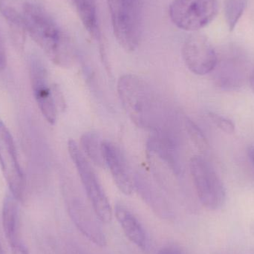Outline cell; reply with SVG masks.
Masks as SVG:
<instances>
[{
	"mask_svg": "<svg viewBox=\"0 0 254 254\" xmlns=\"http://www.w3.org/2000/svg\"><path fill=\"white\" fill-rule=\"evenodd\" d=\"M29 76L36 102L46 120L51 125L56 122L58 110L55 89L50 87L46 65L37 55L30 59Z\"/></svg>",
	"mask_w": 254,
	"mask_h": 254,
	"instance_id": "cell-10",
	"label": "cell"
},
{
	"mask_svg": "<svg viewBox=\"0 0 254 254\" xmlns=\"http://www.w3.org/2000/svg\"><path fill=\"white\" fill-rule=\"evenodd\" d=\"M182 55L188 69L197 75L211 73L217 63L218 55L214 48L202 34H192L186 39Z\"/></svg>",
	"mask_w": 254,
	"mask_h": 254,
	"instance_id": "cell-11",
	"label": "cell"
},
{
	"mask_svg": "<svg viewBox=\"0 0 254 254\" xmlns=\"http://www.w3.org/2000/svg\"><path fill=\"white\" fill-rule=\"evenodd\" d=\"M67 210L71 222L77 230L91 243L98 247L107 246V237L101 225V221L92 207L85 202L78 194L67 193L65 197Z\"/></svg>",
	"mask_w": 254,
	"mask_h": 254,
	"instance_id": "cell-8",
	"label": "cell"
},
{
	"mask_svg": "<svg viewBox=\"0 0 254 254\" xmlns=\"http://www.w3.org/2000/svg\"><path fill=\"white\" fill-rule=\"evenodd\" d=\"M113 32L120 46L134 52L140 41L139 0H107Z\"/></svg>",
	"mask_w": 254,
	"mask_h": 254,
	"instance_id": "cell-5",
	"label": "cell"
},
{
	"mask_svg": "<svg viewBox=\"0 0 254 254\" xmlns=\"http://www.w3.org/2000/svg\"><path fill=\"white\" fill-rule=\"evenodd\" d=\"M0 254H4V250H3L2 246H1V242H0Z\"/></svg>",
	"mask_w": 254,
	"mask_h": 254,
	"instance_id": "cell-25",
	"label": "cell"
},
{
	"mask_svg": "<svg viewBox=\"0 0 254 254\" xmlns=\"http://www.w3.org/2000/svg\"><path fill=\"white\" fill-rule=\"evenodd\" d=\"M18 202L12 194L6 195L1 210V225L12 254H30L21 234Z\"/></svg>",
	"mask_w": 254,
	"mask_h": 254,
	"instance_id": "cell-14",
	"label": "cell"
},
{
	"mask_svg": "<svg viewBox=\"0 0 254 254\" xmlns=\"http://www.w3.org/2000/svg\"><path fill=\"white\" fill-rule=\"evenodd\" d=\"M0 165L12 195L18 201L25 198L26 181L18 161L13 137L0 121Z\"/></svg>",
	"mask_w": 254,
	"mask_h": 254,
	"instance_id": "cell-7",
	"label": "cell"
},
{
	"mask_svg": "<svg viewBox=\"0 0 254 254\" xmlns=\"http://www.w3.org/2000/svg\"><path fill=\"white\" fill-rule=\"evenodd\" d=\"M6 65H7V56H6L5 49L0 36V71L5 68Z\"/></svg>",
	"mask_w": 254,
	"mask_h": 254,
	"instance_id": "cell-22",
	"label": "cell"
},
{
	"mask_svg": "<svg viewBox=\"0 0 254 254\" xmlns=\"http://www.w3.org/2000/svg\"><path fill=\"white\" fill-rule=\"evenodd\" d=\"M157 254H186L183 249L176 245H168L164 246L158 251Z\"/></svg>",
	"mask_w": 254,
	"mask_h": 254,
	"instance_id": "cell-21",
	"label": "cell"
},
{
	"mask_svg": "<svg viewBox=\"0 0 254 254\" xmlns=\"http://www.w3.org/2000/svg\"><path fill=\"white\" fill-rule=\"evenodd\" d=\"M247 6V0H225V16L230 30L235 28Z\"/></svg>",
	"mask_w": 254,
	"mask_h": 254,
	"instance_id": "cell-18",
	"label": "cell"
},
{
	"mask_svg": "<svg viewBox=\"0 0 254 254\" xmlns=\"http://www.w3.org/2000/svg\"><path fill=\"white\" fill-rule=\"evenodd\" d=\"M115 216L127 238L137 248L143 250L147 249L146 231L134 213L124 204H117L115 207Z\"/></svg>",
	"mask_w": 254,
	"mask_h": 254,
	"instance_id": "cell-15",
	"label": "cell"
},
{
	"mask_svg": "<svg viewBox=\"0 0 254 254\" xmlns=\"http://www.w3.org/2000/svg\"><path fill=\"white\" fill-rule=\"evenodd\" d=\"M186 128L190 137L198 150L203 153L207 152L209 149L208 142L201 130L190 119L186 120Z\"/></svg>",
	"mask_w": 254,
	"mask_h": 254,
	"instance_id": "cell-19",
	"label": "cell"
},
{
	"mask_svg": "<svg viewBox=\"0 0 254 254\" xmlns=\"http://www.w3.org/2000/svg\"><path fill=\"white\" fill-rule=\"evenodd\" d=\"M208 117L210 121L223 132L230 134L235 132V125L230 119L214 113H208Z\"/></svg>",
	"mask_w": 254,
	"mask_h": 254,
	"instance_id": "cell-20",
	"label": "cell"
},
{
	"mask_svg": "<svg viewBox=\"0 0 254 254\" xmlns=\"http://www.w3.org/2000/svg\"><path fill=\"white\" fill-rule=\"evenodd\" d=\"M213 73L215 85L224 91H236L249 80V64L246 57L238 52H228L218 56Z\"/></svg>",
	"mask_w": 254,
	"mask_h": 254,
	"instance_id": "cell-9",
	"label": "cell"
},
{
	"mask_svg": "<svg viewBox=\"0 0 254 254\" xmlns=\"http://www.w3.org/2000/svg\"><path fill=\"white\" fill-rule=\"evenodd\" d=\"M102 152L105 165L108 167L116 186L122 193L131 195L134 189V176L126 157L119 146L109 140L102 142Z\"/></svg>",
	"mask_w": 254,
	"mask_h": 254,
	"instance_id": "cell-13",
	"label": "cell"
},
{
	"mask_svg": "<svg viewBox=\"0 0 254 254\" xmlns=\"http://www.w3.org/2000/svg\"><path fill=\"white\" fill-rule=\"evenodd\" d=\"M0 11L14 29L16 46L23 44L26 32L54 64L61 67L74 64L72 42L43 6L34 0H0Z\"/></svg>",
	"mask_w": 254,
	"mask_h": 254,
	"instance_id": "cell-1",
	"label": "cell"
},
{
	"mask_svg": "<svg viewBox=\"0 0 254 254\" xmlns=\"http://www.w3.org/2000/svg\"><path fill=\"white\" fill-rule=\"evenodd\" d=\"M118 93L127 114L136 126L153 133L176 128L171 110L138 76L122 75L118 82Z\"/></svg>",
	"mask_w": 254,
	"mask_h": 254,
	"instance_id": "cell-2",
	"label": "cell"
},
{
	"mask_svg": "<svg viewBox=\"0 0 254 254\" xmlns=\"http://www.w3.org/2000/svg\"><path fill=\"white\" fill-rule=\"evenodd\" d=\"M84 28L94 38H98V16L95 0H71Z\"/></svg>",
	"mask_w": 254,
	"mask_h": 254,
	"instance_id": "cell-16",
	"label": "cell"
},
{
	"mask_svg": "<svg viewBox=\"0 0 254 254\" xmlns=\"http://www.w3.org/2000/svg\"><path fill=\"white\" fill-rule=\"evenodd\" d=\"M134 188L155 214L161 219H173V211L171 205L163 192L162 187L153 176H149L144 170H138L134 175Z\"/></svg>",
	"mask_w": 254,
	"mask_h": 254,
	"instance_id": "cell-12",
	"label": "cell"
},
{
	"mask_svg": "<svg viewBox=\"0 0 254 254\" xmlns=\"http://www.w3.org/2000/svg\"><path fill=\"white\" fill-rule=\"evenodd\" d=\"M248 157H249V161L252 163V165L254 167V143L249 146L247 150Z\"/></svg>",
	"mask_w": 254,
	"mask_h": 254,
	"instance_id": "cell-23",
	"label": "cell"
},
{
	"mask_svg": "<svg viewBox=\"0 0 254 254\" xmlns=\"http://www.w3.org/2000/svg\"><path fill=\"white\" fill-rule=\"evenodd\" d=\"M96 132H86L80 139L82 148L89 159L96 166L103 167L105 166L102 152V142Z\"/></svg>",
	"mask_w": 254,
	"mask_h": 254,
	"instance_id": "cell-17",
	"label": "cell"
},
{
	"mask_svg": "<svg viewBox=\"0 0 254 254\" xmlns=\"http://www.w3.org/2000/svg\"><path fill=\"white\" fill-rule=\"evenodd\" d=\"M68 149L92 210L101 223H110L113 219V208L95 171L74 140L68 141Z\"/></svg>",
	"mask_w": 254,
	"mask_h": 254,
	"instance_id": "cell-3",
	"label": "cell"
},
{
	"mask_svg": "<svg viewBox=\"0 0 254 254\" xmlns=\"http://www.w3.org/2000/svg\"><path fill=\"white\" fill-rule=\"evenodd\" d=\"M190 170L201 204L210 210L222 208L226 201V190L211 164L201 155H195L191 158Z\"/></svg>",
	"mask_w": 254,
	"mask_h": 254,
	"instance_id": "cell-4",
	"label": "cell"
},
{
	"mask_svg": "<svg viewBox=\"0 0 254 254\" xmlns=\"http://www.w3.org/2000/svg\"><path fill=\"white\" fill-rule=\"evenodd\" d=\"M249 81H250L251 88L254 93V68L251 72L250 77H249Z\"/></svg>",
	"mask_w": 254,
	"mask_h": 254,
	"instance_id": "cell-24",
	"label": "cell"
},
{
	"mask_svg": "<svg viewBox=\"0 0 254 254\" xmlns=\"http://www.w3.org/2000/svg\"><path fill=\"white\" fill-rule=\"evenodd\" d=\"M216 13V0H173L169 8L173 24L188 31L204 28L214 19Z\"/></svg>",
	"mask_w": 254,
	"mask_h": 254,
	"instance_id": "cell-6",
	"label": "cell"
}]
</instances>
